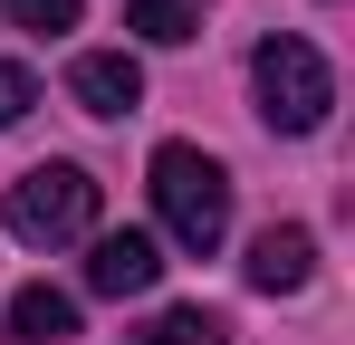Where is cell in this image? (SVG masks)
Instances as JSON below:
<instances>
[{"mask_svg":"<svg viewBox=\"0 0 355 345\" xmlns=\"http://www.w3.org/2000/svg\"><path fill=\"white\" fill-rule=\"evenodd\" d=\"M10 240H29V249H67V240H87L96 230V172L87 163H29L10 182Z\"/></svg>","mask_w":355,"mask_h":345,"instance_id":"obj_3","label":"cell"},{"mask_svg":"<svg viewBox=\"0 0 355 345\" xmlns=\"http://www.w3.org/2000/svg\"><path fill=\"white\" fill-rule=\"evenodd\" d=\"M67 96H77L87 115H135V106H144V67H135V48L67 57Z\"/></svg>","mask_w":355,"mask_h":345,"instance_id":"obj_4","label":"cell"},{"mask_svg":"<svg viewBox=\"0 0 355 345\" xmlns=\"http://www.w3.org/2000/svg\"><path fill=\"white\" fill-rule=\"evenodd\" d=\"M125 345H231V326H221L211 307H164V317H144Z\"/></svg>","mask_w":355,"mask_h":345,"instance_id":"obj_9","label":"cell"},{"mask_svg":"<svg viewBox=\"0 0 355 345\" xmlns=\"http://www.w3.org/2000/svg\"><path fill=\"white\" fill-rule=\"evenodd\" d=\"M250 87H259V115H269V134H317L327 106H336V67L307 48V39H259L250 57Z\"/></svg>","mask_w":355,"mask_h":345,"instance_id":"obj_2","label":"cell"},{"mask_svg":"<svg viewBox=\"0 0 355 345\" xmlns=\"http://www.w3.org/2000/svg\"><path fill=\"white\" fill-rule=\"evenodd\" d=\"M154 278H164V249H154L144 230H106V240L87 249V288H96V297H144Z\"/></svg>","mask_w":355,"mask_h":345,"instance_id":"obj_5","label":"cell"},{"mask_svg":"<svg viewBox=\"0 0 355 345\" xmlns=\"http://www.w3.org/2000/svg\"><path fill=\"white\" fill-rule=\"evenodd\" d=\"M125 29L144 48H182V39H202V0H125Z\"/></svg>","mask_w":355,"mask_h":345,"instance_id":"obj_8","label":"cell"},{"mask_svg":"<svg viewBox=\"0 0 355 345\" xmlns=\"http://www.w3.org/2000/svg\"><path fill=\"white\" fill-rule=\"evenodd\" d=\"M19 29H39V39H58V29H77V0H0Z\"/></svg>","mask_w":355,"mask_h":345,"instance_id":"obj_10","label":"cell"},{"mask_svg":"<svg viewBox=\"0 0 355 345\" xmlns=\"http://www.w3.org/2000/svg\"><path fill=\"white\" fill-rule=\"evenodd\" d=\"M29 106H39V77H29L19 57H0V134H10V125H19Z\"/></svg>","mask_w":355,"mask_h":345,"instance_id":"obj_11","label":"cell"},{"mask_svg":"<svg viewBox=\"0 0 355 345\" xmlns=\"http://www.w3.org/2000/svg\"><path fill=\"white\" fill-rule=\"evenodd\" d=\"M154 211L173 230V249L211 259V249L231 240V172H221V154H202V144H154Z\"/></svg>","mask_w":355,"mask_h":345,"instance_id":"obj_1","label":"cell"},{"mask_svg":"<svg viewBox=\"0 0 355 345\" xmlns=\"http://www.w3.org/2000/svg\"><path fill=\"white\" fill-rule=\"evenodd\" d=\"M307 278H317V240L297 221H269L250 240V288H259V297H297Z\"/></svg>","mask_w":355,"mask_h":345,"instance_id":"obj_6","label":"cell"},{"mask_svg":"<svg viewBox=\"0 0 355 345\" xmlns=\"http://www.w3.org/2000/svg\"><path fill=\"white\" fill-rule=\"evenodd\" d=\"M0 326H10V345H67V336H77V297L49 288V278H29V288H10Z\"/></svg>","mask_w":355,"mask_h":345,"instance_id":"obj_7","label":"cell"}]
</instances>
